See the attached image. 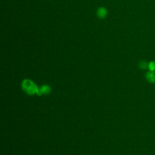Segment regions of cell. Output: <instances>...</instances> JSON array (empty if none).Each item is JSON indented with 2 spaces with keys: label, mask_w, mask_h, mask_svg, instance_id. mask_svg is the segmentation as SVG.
<instances>
[{
  "label": "cell",
  "mask_w": 155,
  "mask_h": 155,
  "mask_svg": "<svg viewBox=\"0 0 155 155\" xmlns=\"http://www.w3.org/2000/svg\"><path fill=\"white\" fill-rule=\"evenodd\" d=\"M22 90L28 95H39V88L31 79H24L21 82Z\"/></svg>",
  "instance_id": "1"
},
{
  "label": "cell",
  "mask_w": 155,
  "mask_h": 155,
  "mask_svg": "<svg viewBox=\"0 0 155 155\" xmlns=\"http://www.w3.org/2000/svg\"><path fill=\"white\" fill-rule=\"evenodd\" d=\"M51 91V88L50 85L44 84L39 87V96L41 95H47L49 94Z\"/></svg>",
  "instance_id": "2"
},
{
  "label": "cell",
  "mask_w": 155,
  "mask_h": 155,
  "mask_svg": "<svg viewBox=\"0 0 155 155\" xmlns=\"http://www.w3.org/2000/svg\"><path fill=\"white\" fill-rule=\"evenodd\" d=\"M145 79L150 84H155V71H148L145 74Z\"/></svg>",
  "instance_id": "3"
},
{
  "label": "cell",
  "mask_w": 155,
  "mask_h": 155,
  "mask_svg": "<svg viewBox=\"0 0 155 155\" xmlns=\"http://www.w3.org/2000/svg\"><path fill=\"white\" fill-rule=\"evenodd\" d=\"M108 14L107 9L104 7H99L96 11V15L100 19H104Z\"/></svg>",
  "instance_id": "4"
},
{
  "label": "cell",
  "mask_w": 155,
  "mask_h": 155,
  "mask_svg": "<svg viewBox=\"0 0 155 155\" xmlns=\"http://www.w3.org/2000/svg\"><path fill=\"white\" fill-rule=\"evenodd\" d=\"M148 62H147V61H145L144 60L140 61L138 64V67H139V68H140L142 70L147 69L148 67Z\"/></svg>",
  "instance_id": "5"
},
{
  "label": "cell",
  "mask_w": 155,
  "mask_h": 155,
  "mask_svg": "<svg viewBox=\"0 0 155 155\" xmlns=\"http://www.w3.org/2000/svg\"><path fill=\"white\" fill-rule=\"evenodd\" d=\"M148 70L151 71H155V61H151L148 63Z\"/></svg>",
  "instance_id": "6"
}]
</instances>
